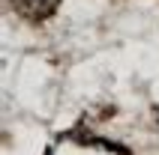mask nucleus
<instances>
[{"mask_svg":"<svg viewBox=\"0 0 159 155\" xmlns=\"http://www.w3.org/2000/svg\"><path fill=\"white\" fill-rule=\"evenodd\" d=\"M45 155H132V149L123 143H114V140L96 137L84 125H75L72 131L54 140Z\"/></svg>","mask_w":159,"mask_h":155,"instance_id":"1","label":"nucleus"},{"mask_svg":"<svg viewBox=\"0 0 159 155\" xmlns=\"http://www.w3.org/2000/svg\"><path fill=\"white\" fill-rule=\"evenodd\" d=\"M9 3L15 9V15L30 21V24L48 21V18L57 12V6H60V0H9Z\"/></svg>","mask_w":159,"mask_h":155,"instance_id":"2","label":"nucleus"}]
</instances>
